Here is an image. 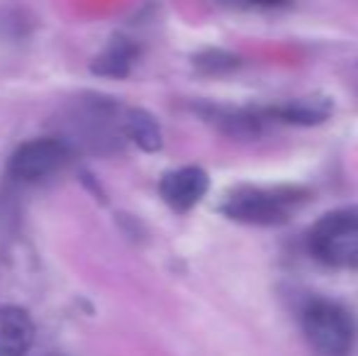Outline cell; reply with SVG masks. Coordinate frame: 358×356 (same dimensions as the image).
Here are the masks:
<instances>
[{
	"instance_id": "cell-10",
	"label": "cell",
	"mask_w": 358,
	"mask_h": 356,
	"mask_svg": "<svg viewBox=\"0 0 358 356\" xmlns=\"http://www.w3.org/2000/svg\"><path fill=\"white\" fill-rule=\"evenodd\" d=\"M195 66L208 73H224L239 66V57H234L229 52H222V49H210V52L195 57Z\"/></svg>"
},
{
	"instance_id": "cell-4",
	"label": "cell",
	"mask_w": 358,
	"mask_h": 356,
	"mask_svg": "<svg viewBox=\"0 0 358 356\" xmlns=\"http://www.w3.org/2000/svg\"><path fill=\"white\" fill-rule=\"evenodd\" d=\"M69 162V147L59 139L44 137L22 144L10 159V173L17 180H42L57 173Z\"/></svg>"
},
{
	"instance_id": "cell-5",
	"label": "cell",
	"mask_w": 358,
	"mask_h": 356,
	"mask_svg": "<svg viewBox=\"0 0 358 356\" xmlns=\"http://www.w3.org/2000/svg\"><path fill=\"white\" fill-rule=\"evenodd\" d=\"M210 188V178L203 169L183 166L169 171L161 178V195L176 210V213H188L190 208L203 200V195Z\"/></svg>"
},
{
	"instance_id": "cell-9",
	"label": "cell",
	"mask_w": 358,
	"mask_h": 356,
	"mask_svg": "<svg viewBox=\"0 0 358 356\" xmlns=\"http://www.w3.org/2000/svg\"><path fill=\"white\" fill-rule=\"evenodd\" d=\"M132 59H134V47L124 42V39H117V42L98 59L93 71L103 73V76H127L129 66H132Z\"/></svg>"
},
{
	"instance_id": "cell-8",
	"label": "cell",
	"mask_w": 358,
	"mask_h": 356,
	"mask_svg": "<svg viewBox=\"0 0 358 356\" xmlns=\"http://www.w3.org/2000/svg\"><path fill=\"white\" fill-rule=\"evenodd\" d=\"M127 134L144 152H156V149H161V142H164L159 122L146 110H132L127 115Z\"/></svg>"
},
{
	"instance_id": "cell-11",
	"label": "cell",
	"mask_w": 358,
	"mask_h": 356,
	"mask_svg": "<svg viewBox=\"0 0 358 356\" xmlns=\"http://www.w3.org/2000/svg\"><path fill=\"white\" fill-rule=\"evenodd\" d=\"M241 3H251V5H264V8H275V5H285L287 0H241Z\"/></svg>"
},
{
	"instance_id": "cell-6",
	"label": "cell",
	"mask_w": 358,
	"mask_h": 356,
	"mask_svg": "<svg viewBox=\"0 0 358 356\" xmlns=\"http://www.w3.org/2000/svg\"><path fill=\"white\" fill-rule=\"evenodd\" d=\"M331 110H334L331 98H327V95H307V98H295L283 105L266 108L264 115L287 124H320L329 118Z\"/></svg>"
},
{
	"instance_id": "cell-3",
	"label": "cell",
	"mask_w": 358,
	"mask_h": 356,
	"mask_svg": "<svg viewBox=\"0 0 358 356\" xmlns=\"http://www.w3.org/2000/svg\"><path fill=\"white\" fill-rule=\"evenodd\" d=\"M310 249L329 266L358 269V210H334L317 220Z\"/></svg>"
},
{
	"instance_id": "cell-7",
	"label": "cell",
	"mask_w": 358,
	"mask_h": 356,
	"mask_svg": "<svg viewBox=\"0 0 358 356\" xmlns=\"http://www.w3.org/2000/svg\"><path fill=\"white\" fill-rule=\"evenodd\" d=\"M34 342V325L20 308H0V356H24Z\"/></svg>"
},
{
	"instance_id": "cell-2",
	"label": "cell",
	"mask_w": 358,
	"mask_h": 356,
	"mask_svg": "<svg viewBox=\"0 0 358 356\" xmlns=\"http://www.w3.org/2000/svg\"><path fill=\"white\" fill-rule=\"evenodd\" d=\"M302 332L322 356H346L356 344L358 325L344 305L317 298L302 310Z\"/></svg>"
},
{
	"instance_id": "cell-1",
	"label": "cell",
	"mask_w": 358,
	"mask_h": 356,
	"mask_svg": "<svg viewBox=\"0 0 358 356\" xmlns=\"http://www.w3.org/2000/svg\"><path fill=\"white\" fill-rule=\"evenodd\" d=\"M307 200L297 185H236L222 198V215L246 225H283Z\"/></svg>"
}]
</instances>
